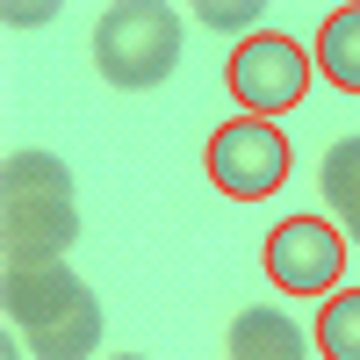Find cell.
Returning a JSON list of instances; mask_svg holds the SVG:
<instances>
[{
	"label": "cell",
	"mask_w": 360,
	"mask_h": 360,
	"mask_svg": "<svg viewBox=\"0 0 360 360\" xmlns=\"http://www.w3.org/2000/svg\"><path fill=\"white\" fill-rule=\"evenodd\" d=\"M79 238V202H72V173L51 152H15L0 173V245L8 266H51L65 259Z\"/></svg>",
	"instance_id": "1"
},
{
	"label": "cell",
	"mask_w": 360,
	"mask_h": 360,
	"mask_svg": "<svg viewBox=\"0 0 360 360\" xmlns=\"http://www.w3.org/2000/svg\"><path fill=\"white\" fill-rule=\"evenodd\" d=\"M8 317L37 360H86L101 346V303L65 259L51 266H8Z\"/></svg>",
	"instance_id": "2"
},
{
	"label": "cell",
	"mask_w": 360,
	"mask_h": 360,
	"mask_svg": "<svg viewBox=\"0 0 360 360\" xmlns=\"http://www.w3.org/2000/svg\"><path fill=\"white\" fill-rule=\"evenodd\" d=\"M94 65L108 86L123 94H144L180 65V8L166 0H115L94 22Z\"/></svg>",
	"instance_id": "3"
},
{
	"label": "cell",
	"mask_w": 360,
	"mask_h": 360,
	"mask_svg": "<svg viewBox=\"0 0 360 360\" xmlns=\"http://www.w3.org/2000/svg\"><path fill=\"white\" fill-rule=\"evenodd\" d=\"M209 180L231 195V202H259L288 180V137L259 115H238L209 137Z\"/></svg>",
	"instance_id": "4"
},
{
	"label": "cell",
	"mask_w": 360,
	"mask_h": 360,
	"mask_svg": "<svg viewBox=\"0 0 360 360\" xmlns=\"http://www.w3.org/2000/svg\"><path fill=\"white\" fill-rule=\"evenodd\" d=\"M231 94L245 101V115H281L310 94V51L295 37H245L231 51Z\"/></svg>",
	"instance_id": "5"
},
{
	"label": "cell",
	"mask_w": 360,
	"mask_h": 360,
	"mask_svg": "<svg viewBox=\"0 0 360 360\" xmlns=\"http://www.w3.org/2000/svg\"><path fill=\"white\" fill-rule=\"evenodd\" d=\"M346 274V238L324 217H281L266 231V281L281 295H324Z\"/></svg>",
	"instance_id": "6"
},
{
	"label": "cell",
	"mask_w": 360,
	"mask_h": 360,
	"mask_svg": "<svg viewBox=\"0 0 360 360\" xmlns=\"http://www.w3.org/2000/svg\"><path fill=\"white\" fill-rule=\"evenodd\" d=\"M231 360H310V339L274 303H252L231 317Z\"/></svg>",
	"instance_id": "7"
},
{
	"label": "cell",
	"mask_w": 360,
	"mask_h": 360,
	"mask_svg": "<svg viewBox=\"0 0 360 360\" xmlns=\"http://www.w3.org/2000/svg\"><path fill=\"white\" fill-rule=\"evenodd\" d=\"M317 72L339 86V94H360V8H332L317 29Z\"/></svg>",
	"instance_id": "8"
},
{
	"label": "cell",
	"mask_w": 360,
	"mask_h": 360,
	"mask_svg": "<svg viewBox=\"0 0 360 360\" xmlns=\"http://www.w3.org/2000/svg\"><path fill=\"white\" fill-rule=\"evenodd\" d=\"M317 180H324V202H332V217L346 224V238L360 245V137H339L332 152H324Z\"/></svg>",
	"instance_id": "9"
},
{
	"label": "cell",
	"mask_w": 360,
	"mask_h": 360,
	"mask_svg": "<svg viewBox=\"0 0 360 360\" xmlns=\"http://www.w3.org/2000/svg\"><path fill=\"white\" fill-rule=\"evenodd\" d=\"M317 353L324 360H360V288H339L317 310Z\"/></svg>",
	"instance_id": "10"
},
{
	"label": "cell",
	"mask_w": 360,
	"mask_h": 360,
	"mask_svg": "<svg viewBox=\"0 0 360 360\" xmlns=\"http://www.w3.org/2000/svg\"><path fill=\"white\" fill-rule=\"evenodd\" d=\"M209 29H252L259 22V0H202V8H195Z\"/></svg>",
	"instance_id": "11"
},
{
	"label": "cell",
	"mask_w": 360,
	"mask_h": 360,
	"mask_svg": "<svg viewBox=\"0 0 360 360\" xmlns=\"http://www.w3.org/2000/svg\"><path fill=\"white\" fill-rule=\"evenodd\" d=\"M58 8H51V0H29V8H22V0H15V8H8V22L15 29H37V22H51Z\"/></svg>",
	"instance_id": "12"
},
{
	"label": "cell",
	"mask_w": 360,
	"mask_h": 360,
	"mask_svg": "<svg viewBox=\"0 0 360 360\" xmlns=\"http://www.w3.org/2000/svg\"><path fill=\"white\" fill-rule=\"evenodd\" d=\"M123 360H144V353H123Z\"/></svg>",
	"instance_id": "13"
}]
</instances>
